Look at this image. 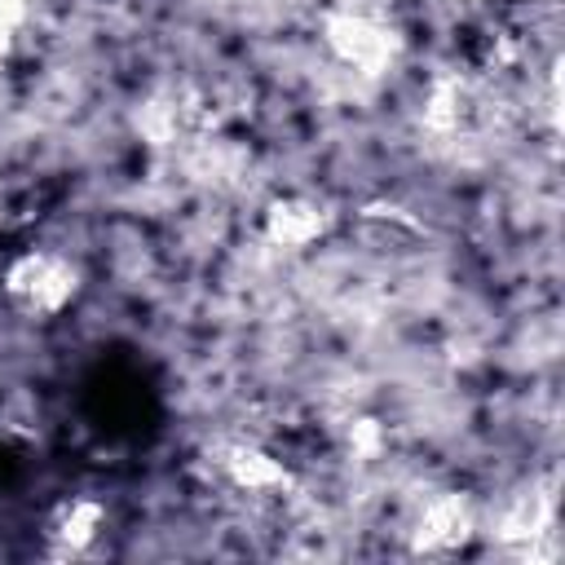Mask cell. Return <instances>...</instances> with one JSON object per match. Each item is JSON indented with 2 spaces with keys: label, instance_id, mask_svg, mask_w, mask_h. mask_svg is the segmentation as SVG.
Returning <instances> with one entry per match:
<instances>
[{
  "label": "cell",
  "instance_id": "cell-1",
  "mask_svg": "<svg viewBox=\"0 0 565 565\" xmlns=\"http://www.w3.org/2000/svg\"><path fill=\"white\" fill-rule=\"evenodd\" d=\"M79 291V265L66 252L31 247L4 269V296L31 318H57Z\"/></svg>",
  "mask_w": 565,
  "mask_h": 565
}]
</instances>
